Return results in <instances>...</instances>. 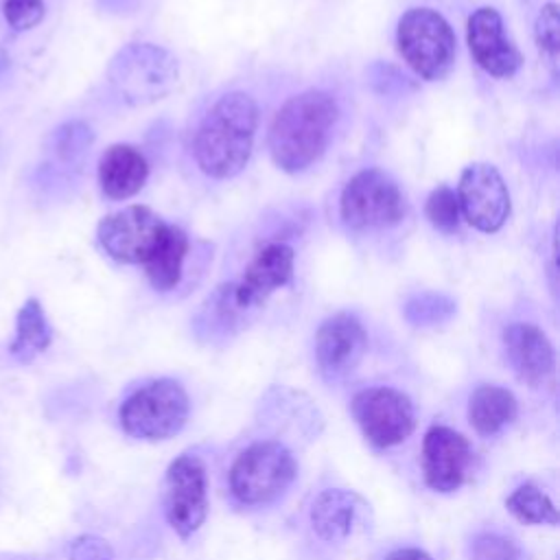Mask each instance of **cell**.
<instances>
[{
	"label": "cell",
	"mask_w": 560,
	"mask_h": 560,
	"mask_svg": "<svg viewBox=\"0 0 560 560\" xmlns=\"http://www.w3.org/2000/svg\"><path fill=\"white\" fill-rule=\"evenodd\" d=\"M258 127V105L245 92L221 96L203 116L192 153L197 166L212 179L238 175L249 162Z\"/></svg>",
	"instance_id": "cell-1"
},
{
	"label": "cell",
	"mask_w": 560,
	"mask_h": 560,
	"mask_svg": "<svg viewBox=\"0 0 560 560\" xmlns=\"http://www.w3.org/2000/svg\"><path fill=\"white\" fill-rule=\"evenodd\" d=\"M339 107L328 92L306 90L291 96L269 127V153L284 173L308 168L326 151Z\"/></svg>",
	"instance_id": "cell-2"
},
{
	"label": "cell",
	"mask_w": 560,
	"mask_h": 560,
	"mask_svg": "<svg viewBox=\"0 0 560 560\" xmlns=\"http://www.w3.org/2000/svg\"><path fill=\"white\" fill-rule=\"evenodd\" d=\"M396 44L407 66L424 81H440L453 68L455 35L451 24L433 9L405 11L398 20Z\"/></svg>",
	"instance_id": "cell-3"
},
{
	"label": "cell",
	"mask_w": 560,
	"mask_h": 560,
	"mask_svg": "<svg viewBox=\"0 0 560 560\" xmlns=\"http://www.w3.org/2000/svg\"><path fill=\"white\" fill-rule=\"evenodd\" d=\"M186 389L173 378H158L136 389L120 405L118 418L127 435L136 440H168L188 420Z\"/></svg>",
	"instance_id": "cell-4"
},
{
	"label": "cell",
	"mask_w": 560,
	"mask_h": 560,
	"mask_svg": "<svg viewBox=\"0 0 560 560\" xmlns=\"http://www.w3.org/2000/svg\"><path fill=\"white\" fill-rule=\"evenodd\" d=\"M298 470L291 451L273 440L247 446L230 468L232 494L245 505L269 503L282 494Z\"/></svg>",
	"instance_id": "cell-5"
},
{
	"label": "cell",
	"mask_w": 560,
	"mask_h": 560,
	"mask_svg": "<svg viewBox=\"0 0 560 560\" xmlns=\"http://www.w3.org/2000/svg\"><path fill=\"white\" fill-rule=\"evenodd\" d=\"M293 262L295 254L293 247H289L287 243L265 245L249 260L243 276L236 282L221 287V291L217 293V311L221 319L232 322L236 315L262 306L273 291L291 282Z\"/></svg>",
	"instance_id": "cell-6"
},
{
	"label": "cell",
	"mask_w": 560,
	"mask_h": 560,
	"mask_svg": "<svg viewBox=\"0 0 560 560\" xmlns=\"http://www.w3.org/2000/svg\"><path fill=\"white\" fill-rule=\"evenodd\" d=\"M339 210L348 228L378 230L396 225L405 217V197L387 173L365 168L343 186Z\"/></svg>",
	"instance_id": "cell-7"
},
{
	"label": "cell",
	"mask_w": 560,
	"mask_h": 560,
	"mask_svg": "<svg viewBox=\"0 0 560 560\" xmlns=\"http://www.w3.org/2000/svg\"><path fill=\"white\" fill-rule=\"evenodd\" d=\"M109 79L129 103H151L171 92L177 63L158 46L131 44L112 59Z\"/></svg>",
	"instance_id": "cell-8"
},
{
	"label": "cell",
	"mask_w": 560,
	"mask_h": 560,
	"mask_svg": "<svg viewBox=\"0 0 560 560\" xmlns=\"http://www.w3.org/2000/svg\"><path fill=\"white\" fill-rule=\"evenodd\" d=\"M350 407L365 440L376 448L396 446L413 433V405L407 394L394 387L361 389Z\"/></svg>",
	"instance_id": "cell-9"
},
{
	"label": "cell",
	"mask_w": 560,
	"mask_h": 560,
	"mask_svg": "<svg viewBox=\"0 0 560 560\" xmlns=\"http://www.w3.org/2000/svg\"><path fill=\"white\" fill-rule=\"evenodd\" d=\"M164 510L171 527L182 536L195 534L208 514L206 466L195 455L171 462L164 479Z\"/></svg>",
	"instance_id": "cell-10"
},
{
	"label": "cell",
	"mask_w": 560,
	"mask_h": 560,
	"mask_svg": "<svg viewBox=\"0 0 560 560\" xmlns=\"http://www.w3.org/2000/svg\"><path fill=\"white\" fill-rule=\"evenodd\" d=\"M455 195L459 212L479 232H497L510 217V192L492 164L475 162L466 166Z\"/></svg>",
	"instance_id": "cell-11"
},
{
	"label": "cell",
	"mask_w": 560,
	"mask_h": 560,
	"mask_svg": "<svg viewBox=\"0 0 560 560\" xmlns=\"http://www.w3.org/2000/svg\"><path fill=\"white\" fill-rule=\"evenodd\" d=\"M164 221L147 206H127L107 214L96 230L107 256L127 265H142L158 243Z\"/></svg>",
	"instance_id": "cell-12"
},
{
	"label": "cell",
	"mask_w": 560,
	"mask_h": 560,
	"mask_svg": "<svg viewBox=\"0 0 560 560\" xmlns=\"http://www.w3.org/2000/svg\"><path fill=\"white\" fill-rule=\"evenodd\" d=\"M470 442L455 429L435 424L424 433L422 442V472L424 481L435 492L457 490L470 470Z\"/></svg>",
	"instance_id": "cell-13"
},
{
	"label": "cell",
	"mask_w": 560,
	"mask_h": 560,
	"mask_svg": "<svg viewBox=\"0 0 560 560\" xmlns=\"http://www.w3.org/2000/svg\"><path fill=\"white\" fill-rule=\"evenodd\" d=\"M368 350V335L350 313H335L322 322L315 335V359L326 378L350 374Z\"/></svg>",
	"instance_id": "cell-14"
},
{
	"label": "cell",
	"mask_w": 560,
	"mask_h": 560,
	"mask_svg": "<svg viewBox=\"0 0 560 560\" xmlns=\"http://www.w3.org/2000/svg\"><path fill=\"white\" fill-rule=\"evenodd\" d=\"M468 48L472 59L492 77L508 79L523 63L521 50L508 39L497 9L481 7L468 18Z\"/></svg>",
	"instance_id": "cell-15"
},
{
	"label": "cell",
	"mask_w": 560,
	"mask_h": 560,
	"mask_svg": "<svg viewBox=\"0 0 560 560\" xmlns=\"http://www.w3.org/2000/svg\"><path fill=\"white\" fill-rule=\"evenodd\" d=\"M503 348L512 370L523 383L540 387L553 376L556 352L551 341L538 326L525 322H514L505 326Z\"/></svg>",
	"instance_id": "cell-16"
},
{
	"label": "cell",
	"mask_w": 560,
	"mask_h": 560,
	"mask_svg": "<svg viewBox=\"0 0 560 560\" xmlns=\"http://www.w3.org/2000/svg\"><path fill=\"white\" fill-rule=\"evenodd\" d=\"M149 177V164L144 155L131 144H112L105 149L98 162V182L109 199L133 197Z\"/></svg>",
	"instance_id": "cell-17"
},
{
	"label": "cell",
	"mask_w": 560,
	"mask_h": 560,
	"mask_svg": "<svg viewBox=\"0 0 560 560\" xmlns=\"http://www.w3.org/2000/svg\"><path fill=\"white\" fill-rule=\"evenodd\" d=\"M359 508H363L359 494L341 488L324 490L313 501L311 525L322 540L339 542L350 536L359 516Z\"/></svg>",
	"instance_id": "cell-18"
},
{
	"label": "cell",
	"mask_w": 560,
	"mask_h": 560,
	"mask_svg": "<svg viewBox=\"0 0 560 560\" xmlns=\"http://www.w3.org/2000/svg\"><path fill=\"white\" fill-rule=\"evenodd\" d=\"M186 252H188L186 234L179 228L166 223L151 254L142 262L147 278L155 291H171L179 284Z\"/></svg>",
	"instance_id": "cell-19"
},
{
	"label": "cell",
	"mask_w": 560,
	"mask_h": 560,
	"mask_svg": "<svg viewBox=\"0 0 560 560\" xmlns=\"http://www.w3.org/2000/svg\"><path fill=\"white\" fill-rule=\"evenodd\" d=\"M518 413L516 398L510 389L499 385H479L468 400L470 427L483 435L492 438L501 433Z\"/></svg>",
	"instance_id": "cell-20"
},
{
	"label": "cell",
	"mask_w": 560,
	"mask_h": 560,
	"mask_svg": "<svg viewBox=\"0 0 560 560\" xmlns=\"http://www.w3.org/2000/svg\"><path fill=\"white\" fill-rule=\"evenodd\" d=\"M52 341V330L46 319V313L39 300L28 298L15 317V337L9 346V352L20 363H31L37 354H42Z\"/></svg>",
	"instance_id": "cell-21"
},
{
	"label": "cell",
	"mask_w": 560,
	"mask_h": 560,
	"mask_svg": "<svg viewBox=\"0 0 560 560\" xmlns=\"http://www.w3.org/2000/svg\"><path fill=\"white\" fill-rule=\"evenodd\" d=\"M505 508L521 521V523H532V525H540V523H549L556 525L558 523V510L553 505V501L534 483H523L518 486L505 501Z\"/></svg>",
	"instance_id": "cell-22"
},
{
	"label": "cell",
	"mask_w": 560,
	"mask_h": 560,
	"mask_svg": "<svg viewBox=\"0 0 560 560\" xmlns=\"http://www.w3.org/2000/svg\"><path fill=\"white\" fill-rule=\"evenodd\" d=\"M424 214L429 219V223L444 232V234H451L459 228V201H457V195L453 188L448 186H438L429 199H427V206H424Z\"/></svg>",
	"instance_id": "cell-23"
},
{
	"label": "cell",
	"mask_w": 560,
	"mask_h": 560,
	"mask_svg": "<svg viewBox=\"0 0 560 560\" xmlns=\"http://www.w3.org/2000/svg\"><path fill=\"white\" fill-rule=\"evenodd\" d=\"M90 142H92L90 127H85L83 122H66L52 136V151L57 153L59 160L70 162L79 158Z\"/></svg>",
	"instance_id": "cell-24"
},
{
	"label": "cell",
	"mask_w": 560,
	"mask_h": 560,
	"mask_svg": "<svg viewBox=\"0 0 560 560\" xmlns=\"http://www.w3.org/2000/svg\"><path fill=\"white\" fill-rule=\"evenodd\" d=\"M536 44L542 50V55L549 57L551 63H556L558 48H560V18H558V4L549 2L542 7V11L536 18L534 26Z\"/></svg>",
	"instance_id": "cell-25"
},
{
	"label": "cell",
	"mask_w": 560,
	"mask_h": 560,
	"mask_svg": "<svg viewBox=\"0 0 560 560\" xmlns=\"http://www.w3.org/2000/svg\"><path fill=\"white\" fill-rule=\"evenodd\" d=\"M472 560H521V551L514 540L483 532L472 540Z\"/></svg>",
	"instance_id": "cell-26"
},
{
	"label": "cell",
	"mask_w": 560,
	"mask_h": 560,
	"mask_svg": "<svg viewBox=\"0 0 560 560\" xmlns=\"http://www.w3.org/2000/svg\"><path fill=\"white\" fill-rule=\"evenodd\" d=\"M453 313V302L442 295H420L407 304V317L409 322L424 326L435 324Z\"/></svg>",
	"instance_id": "cell-27"
},
{
	"label": "cell",
	"mask_w": 560,
	"mask_h": 560,
	"mask_svg": "<svg viewBox=\"0 0 560 560\" xmlns=\"http://www.w3.org/2000/svg\"><path fill=\"white\" fill-rule=\"evenodd\" d=\"M44 0H4L2 13L13 31H28L44 18Z\"/></svg>",
	"instance_id": "cell-28"
},
{
	"label": "cell",
	"mask_w": 560,
	"mask_h": 560,
	"mask_svg": "<svg viewBox=\"0 0 560 560\" xmlns=\"http://www.w3.org/2000/svg\"><path fill=\"white\" fill-rule=\"evenodd\" d=\"M70 560H112V547L98 536H81L70 545Z\"/></svg>",
	"instance_id": "cell-29"
},
{
	"label": "cell",
	"mask_w": 560,
	"mask_h": 560,
	"mask_svg": "<svg viewBox=\"0 0 560 560\" xmlns=\"http://www.w3.org/2000/svg\"><path fill=\"white\" fill-rule=\"evenodd\" d=\"M385 560H433L427 551L422 549H413V547H405V549H396L392 551Z\"/></svg>",
	"instance_id": "cell-30"
}]
</instances>
